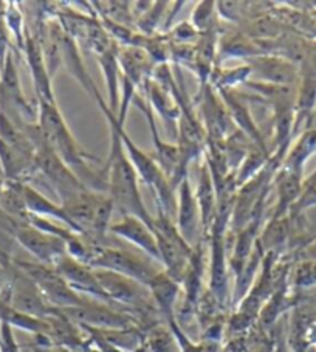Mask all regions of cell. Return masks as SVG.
<instances>
[{"mask_svg": "<svg viewBox=\"0 0 316 352\" xmlns=\"http://www.w3.org/2000/svg\"><path fill=\"white\" fill-rule=\"evenodd\" d=\"M38 126L44 142L69 166L84 186L96 192L107 194V173L93 171L89 163L101 162L100 157L90 154L73 135L58 102H38Z\"/></svg>", "mask_w": 316, "mask_h": 352, "instance_id": "1", "label": "cell"}, {"mask_svg": "<svg viewBox=\"0 0 316 352\" xmlns=\"http://www.w3.org/2000/svg\"><path fill=\"white\" fill-rule=\"evenodd\" d=\"M109 129H111V151L104 166L107 173V196L111 197L115 211H118L121 216H135L154 230V216L146 208L135 168L127 159L118 132L113 127Z\"/></svg>", "mask_w": 316, "mask_h": 352, "instance_id": "2", "label": "cell"}, {"mask_svg": "<svg viewBox=\"0 0 316 352\" xmlns=\"http://www.w3.org/2000/svg\"><path fill=\"white\" fill-rule=\"evenodd\" d=\"M100 111L104 115L109 127H113L115 131L118 132L121 138V143H123V148L127 154V159L131 160L132 166L135 168L139 182L150 188L152 192H154L155 204L158 208H161L165 213H168L171 217L175 219V211H177V197H175V190L171 185V182L166 177V174L161 171V168L158 166L152 154L144 153L142 148L137 146V143L127 135L124 126L118 123V120L115 115L111 112V109L107 106V101L104 100L98 104Z\"/></svg>", "mask_w": 316, "mask_h": 352, "instance_id": "3", "label": "cell"}, {"mask_svg": "<svg viewBox=\"0 0 316 352\" xmlns=\"http://www.w3.org/2000/svg\"><path fill=\"white\" fill-rule=\"evenodd\" d=\"M154 263L155 261L150 258H142L139 254L129 250H121V248L109 247L106 244H90L87 265L92 269L120 273V275L135 279L137 283L148 287L152 279L158 275V272L163 270V267L158 269Z\"/></svg>", "mask_w": 316, "mask_h": 352, "instance_id": "4", "label": "cell"}, {"mask_svg": "<svg viewBox=\"0 0 316 352\" xmlns=\"http://www.w3.org/2000/svg\"><path fill=\"white\" fill-rule=\"evenodd\" d=\"M14 265L38 286L52 307L65 311V309L79 307L86 302V296L76 294L54 267L41 263H28V261H14Z\"/></svg>", "mask_w": 316, "mask_h": 352, "instance_id": "5", "label": "cell"}, {"mask_svg": "<svg viewBox=\"0 0 316 352\" xmlns=\"http://www.w3.org/2000/svg\"><path fill=\"white\" fill-rule=\"evenodd\" d=\"M0 111L22 131L30 123H38V106L30 104L23 95L13 52L8 53L0 70Z\"/></svg>", "mask_w": 316, "mask_h": 352, "instance_id": "6", "label": "cell"}, {"mask_svg": "<svg viewBox=\"0 0 316 352\" xmlns=\"http://www.w3.org/2000/svg\"><path fill=\"white\" fill-rule=\"evenodd\" d=\"M63 312L76 324L98 331L131 329V327H137L138 323L132 314L101 301L86 300L82 306L65 309Z\"/></svg>", "mask_w": 316, "mask_h": 352, "instance_id": "7", "label": "cell"}, {"mask_svg": "<svg viewBox=\"0 0 316 352\" xmlns=\"http://www.w3.org/2000/svg\"><path fill=\"white\" fill-rule=\"evenodd\" d=\"M197 102L200 107V121L205 127L208 143H222L236 132L221 95L211 84L200 87Z\"/></svg>", "mask_w": 316, "mask_h": 352, "instance_id": "8", "label": "cell"}, {"mask_svg": "<svg viewBox=\"0 0 316 352\" xmlns=\"http://www.w3.org/2000/svg\"><path fill=\"white\" fill-rule=\"evenodd\" d=\"M10 306L16 311L33 315L42 320L50 318L58 309L48 305L44 295L41 294L38 286L30 279L25 273L17 269L13 264L10 269Z\"/></svg>", "mask_w": 316, "mask_h": 352, "instance_id": "9", "label": "cell"}, {"mask_svg": "<svg viewBox=\"0 0 316 352\" xmlns=\"http://www.w3.org/2000/svg\"><path fill=\"white\" fill-rule=\"evenodd\" d=\"M14 241L45 265H56L58 261L67 254V247L63 239L34 228L28 223H19L13 232Z\"/></svg>", "mask_w": 316, "mask_h": 352, "instance_id": "10", "label": "cell"}, {"mask_svg": "<svg viewBox=\"0 0 316 352\" xmlns=\"http://www.w3.org/2000/svg\"><path fill=\"white\" fill-rule=\"evenodd\" d=\"M206 272V250L205 241H200L194 247V252L188 263L185 276L181 279V294H183V301H181L180 315L185 321H190L197 315L199 302L203 296V279Z\"/></svg>", "mask_w": 316, "mask_h": 352, "instance_id": "11", "label": "cell"}, {"mask_svg": "<svg viewBox=\"0 0 316 352\" xmlns=\"http://www.w3.org/2000/svg\"><path fill=\"white\" fill-rule=\"evenodd\" d=\"M177 197V211H175V223L179 232L186 239L188 244L196 247L199 244V234H202V223H200V211L196 199V191L190 180V174L185 175L183 180L175 190Z\"/></svg>", "mask_w": 316, "mask_h": 352, "instance_id": "12", "label": "cell"}, {"mask_svg": "<svg viewBox=\"0 0 316 352\" xmlns=\"http://www.w3.org/2000/svg\"><path fill=\"white\" fill-rule=\"evenodd\" d=\"M56 36H58V45H59L60 65L67 70V74L75 78V81L79 82V86L92 96L96 104H100L101 101H104V98H102L98 87L95 86L92 76H90V74L86 69V64H84L82 56H81V50H79V44L64 32V28L60 23H58Z\"/></svg>", "mask_w": 316, "mask_h": 352, "instance_id": "13", "label": "cell"}, {"mask_svg": "<svg viewBox=\"0 0 316 352\" xmlns=\"http://www.w3.org/2000/svg\"><path fill=\"white\" fill-rule=\"evenodd\" d=\"M54 269L58 270L59 275L65 279L67 284H69L76 294L81 296H90V298H93L95 301H101L106 302V305L113 306L112 302L109 301L104 290L101 289L92 267H89L84 263H79V261L73 259L69 254H65V256L58 261Z\"/></svg>", "mask_w": 316, "mask_h": 352, "instance_id": "14", "label": "cell"}, {"mask_svg": "<svg viewBox=\"0 0 316 352\" xmlns=\"http://www.w3.org/2000/svg\"><path fill=\"white\" fill-rule=\"evenodd\" d=\"M22 52L25 54L27 65L30 69V74H32L36 100H38V102H58L53 90V76L48 72L41 42L28 28L25 36V45H23Z\"/></svg>", "mask_w": 316, "mask_h": 352, "instance_id": "15", "label": "cell"}, {"mask_svg": "<svg viewBox=\"0 0 316 352\" xmlns=\"http://www.w3.org/2000/svg\"><path fill=\"white\" fill-rule=\"evenodd\" d=\"M109 233H112L120 239L131 242L132 245L139 248L146 256L161 265L155 233L144 221L138 219L135 216H121L118 222L112 223L111 228H109Z\"/></svg>", "mask_w": 316, "mask_h": 352, "instance_id": "16", "label": "cell"}, {"mask_svg": "<svg viewBox=\"0 0 316 352\" xmlns=\"http://www.w3.org/2000/svg\"><path fill=\"white\" fill-rule=\"evenodd\" d=\"M217 94L221 95L223 104L229 113V118L237 127V131L244 133L254 146L269 153L267 144L264 143L262 132H260L256 121H254L253 113L250 111V107H248L247 101L244 100V96L236 94V90H217Z\"/></svg>", "mask_w": 316, "mask_h": 352, "instance_id": "17", "label": "cell"}, {"mask_svg": "<svg viewBox=\"0 0 316 352\" xmlns=\"http://www.w3.org/2000/svg\"><path fill=\"white\" fill-rule=\"evenodd\" d=\"M247 64L251 69V76H256L259 82L287 87L296 76L295 67L279 54L262 53L259 56L248 59Z\"/></svg>", "mask_w": 316, "mask_h": 352, "instance_id": "18", "label": "cell"}, {"mask_svg": "<svg viewBox=\"0 0 316 352\" xmlns=\"http://www.w3.org/2000/svg\"><path fill=\"white\" fill-rule=\"evenodd\" d=\"M196 199L200 211V223H202V239H208L212 223H214L217 214V190L214 179H212L208 162L203 157L199 166L197 186H196Z\"/></svg>", "mask_w": 316, "mask_h": 352, "instance_id": "19", "label": "cell"}, {"mask_svg": "<svg viewBox=\"0 0 316 352\" xmlns=\"http://www.w3.org/2000/svg\"><path fill=\"white\" fill-rule=\"evenodd\" d=\"M121 80L131 82L137 89L143 87L144 82L152 78L154 63H152L148 53L135 45L120 47L118 52Z\"/></svg>", "mask_w": 316, "mask_h": 352, "instance_id": "20", "label": "cell"}, {"mask_svg": "<svg viewBox=\"0 0 316 352\" xmlns=\"http://www.w3.org/2000/svg\"><path fill=\"white\" fill-rule=\"evenodd\" d=\"M21 188H22V194H23V199H25V205L30 211V214L59 222L67 228H70L71 232L81 234V230L76 227V223L73 222L69 217V214L65 213L63 205L54 204L53 200L44 196V194L36 190L34 186L27 184V182H21Z\"/></svg>", "mask_w": 316, "mask_h": 352, "instance_id": "21", "label": "cell"}, {"mask_svg": "<svg viewBox=\"0 0 316 352\" xmlns=\"http://www.w3.org/2000/svg\"><path fill=\"white\" fill-rule=\"evenodd\" d=\"M149 294L154 301V306L160 317L169 323L175 320V305L181 294V284L168 275L165 270L158 272V275L152 279L148 286Z\"/></svg>", "mask_w": 316, "mask_h": 352, "instance_id": "22", "label": "cell"}, {"mask_svg": "<svg viewBox=\"0 0 316 352\" xmlns=\"http://www.w3.org/2000/svg\"><path fill=\"white\" fill-rule=\"evenodd\" d=\"M143 89L146 94L144 96L149 102L152 112L155 115H160V118L163 123H165L166 129H171V127L177 129L180 109L172 94L169 92L168 89L160 86L158 82H155L152 78H149V80L144 82Z\"/></svg>", "mask_w": 316, "mask_h": 352, "instance_id": "23", "label": "cell"}, {"mask_svg": "<svg viewBox=\"0 0 316 352\" xmlns=\"http://www.w3.org/2000/svg\"><path fill=\"white\" fill-rule=\"evenodd\" d=\"M120 45L113 44L111 48H107L104 53L98 54V64L101 67L102 76L106 81V89L109 94L107 106L111 112L117 117L120 109V82H121V69L118 59Z\"/></svg>", "mask_w": 316, "mask_h": 352, "instance_id": "24", "label": "cell"}, {"mask_svg": "<svg viewBox=\"0 0 316 352\" xmlns=\"http://www.w3.org/2000/svg\"><path fill=\"white\" fill-rule=\"evenodd\" d=\"M275 185L278 191V202L273 211L271 219H281L285 216L291 205H295L296 199L301 194V175L296 173L287 171L282 168V171L275 177Z\"/></svg>", "mask_w": 316, "mask_h": 352, "instance_id": "25", "label": "cell"}, {"mask_svg": "<svg viewBox=\"0 0 316 352\" xmlns=\"http://www.w3.org/2000/svg\"><path fill=\"white\" fill-rule=\"evenodd\" d=\"M0 211L17 223H28L30 211L23 199L21 182H7V186L0 197Z\"/></svg>", "mask_w": 316, "mask_h": 352, "instance_id": "26", "label": "cell"}, {"mask_svg": "<svg viewBox=\"0 0 316 352\" xmlns=\"http://www.w3.org/2000/svg\"><path fill=\"white\" fill-rule=\"evenodd\" d=\"M5 19H7L11 36L14 38L17 50L22 52L23 45H25L27 28L23 25V14L19 8V3L7 2V5H5Z\"/></svg>", "mask_w": 316, "mask_h": 352, "instance_id": "27", "label": "cell"}, {"mask_svg": "<svg viewBox=\"0 0 316 352\" xmlns=\"http://www.w3.org/2000/svg\"><path fill=\"white\" fill-rule=\"evenodd\" d=\"M168 5H171L169 2H154L152 7L144 11L137 22V28L139 30V34L144 36H152L157 34V27L160 23L163 13H165Z\"/></svg>", "mask_w": 316, "mask_h": 352, "instance_id": "28", "label": "cell"}, {"mask_svg": "<svg viewBox=\"0 0 316 352\" xmlns=\"http://www.w3.org/2000/svg\"><path fill=\"white\" fill-rule=\"evenodd\" d=\"M169 44H196L199 41L200 32L191 22H180L171 32H166Z\"/></svg>", "mask_w": 316, "mask_h": 352, "instance_id": "29", "label": "cell"}, {"mask_svg": "<svg viewBox=\"0 0 316 352\" xmlns=\"http://www.w3.org/2000/svg\"><path fill=\"white\" fill-rule=\"evenodd\" d=\"M216 2H200L196 10H194L192 13V19L191 23L194 27H196L200 33L203 32V30L208 28L211 23L216 22Z\"/></svg>", "mask_w": 316, "mask_h": 352, "instance_id": "30", "label": "cell"}, {"mask_svg": "<svg viewBox=\"0 0 316 352\" xmlns=\"http://www.w3.org/2000/svg\"><path fill=\"white\" fill-rule=\"evenodd\" d=\"M5 5H7V2H0V70H2L8 53L13 52V48H11V33L7 19H5Z\"/></svg>", "mask_w": 316, "mask_h": 352, "instance_id": "31", "label": "cell"}, {"mask_svg": "<svg viewBox=\"0 0 316 352\" xmlns=\"http://www.w3.org/2000/svg\"><path fill=\"white\" fill-rule=\"evenodd\" d=\"M7 182H8V179L5 177L2 168H0V197H2V192L5 190V186H7Z\"/></svg>", "mask_w": 316, "mask_h": 352, "instance_id": "32", "label": "cell"}, {"mask_svg": "<svg viewBox=\"0 0 316 352\" xmlns=\"http://www.w3.org/2000/svg\"><path fill=\"white\" fill-rule=\"evenodd\" d=\"M38 352H71V351H69V349H64V348H56V346H53V348L38 349Z\"/></svg>", "mask_w": 316, "mask_h": 352, "instance_id": "33", "label": "cell"}]
</instances>
